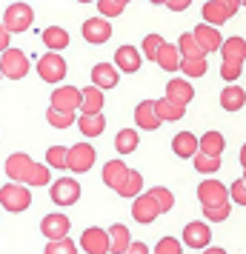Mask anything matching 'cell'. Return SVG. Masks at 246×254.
I'll use <instances>...</instances> for the list:
<instances>
[{"mask_svg": "<svg viewBox=\"0 0 246 254\" xmlns=\"http://www.w3.org/2000/svg\"><path fill=\"white\" fill-rule=\"evenodd\" d=\"M6 177L12 183H23V186H49L52 174H49L46 163H35L29 154L14 151L6 157Z\"/></svg>", "mask_w": 246, "mask_h": 254, "instance_id": "1", "label": "cell"}, {"mask_svg": "<svg viewBox=\"0 0 246 254\" xmlns=\"http://www.w3.org/2000/svg\"><path fill=\"white\" fill-rule=\"evenodd\" d=\"M81 249L86 254H109V231L100 229V226H89L83 229L81 234Z\"/></svg>", "mask_w": 246, "mask_h": 254, "instance_id": "8", "label": "cell"}, {"mask_svg": "<svg viewBox=\"0 0 246 254\" xmlns=\"http://www.w3.org/2000/svg\"><path fill=\"white\" fill-rule=\"evenodd\" d=\"M180 71L186 77H203L206 74V58H180Z\"/></svg>", "mask_w": 246, "mask_h": 254, "instance_id": "38", "label": "cell"}, {"mask_svg": "<svg viewBox=\"0 0 246 254\" xmlns=\"http://www.w3.org/2000/svg\"><path fill=\"white\" fill-rule=\"evenodd\" d=\"M192 97H195V89H192L189 80L172 77V80L166 83V100H172V103H177V106H186V103H192Z\"/></svg>", "mask_w": 246, "mask_h": 254, "instance_id": "17", "label": "cell"}, {"mask_svg": "<svg viewBox=\"0 0 246 254\" xmlns=\"http://www.w3.org/2000/svg\"><path fill=\"white\" fill-rule=\"evenodd\" d=\"M49 197H52V203H58V206H75L78 197H81V183H78L75 177H60V180L52 183Z\"/></svg>", "mask_w": 246, "mask_h": 254, "instance_id": "6", "label": "cell"}, {"mask_svg": "<svg viewBox=\"0 0 246 254\" xmlns=\"http://www.w3.org/2000/svg\"><path fill=\"white\" fill-rule=\"evenodd\" d=\"M78 3H92V0H78Z\"/></svg>", "mask_w": 246, "mask_h": 254, "instance_id": "55", "label": "cell"}, {"mask_svg": "<svg viewBox=\"0 0 246 254\" xmlns=\"http://www.w3.org/2000/svg\"><path fill=\"white\" fill-rule=\"evenodd\" d=\"M155 112L161 117V123H166V120H180V117L186 115V106H177L172 100L161 97V100H155Z\"/></svg>", "mask_w": 246, "mask_h": 254, "instance_id": "30", "label": "cell"}, {"mask_svg": "<svg viewBox=\"0 0 246 254\" xmlns=\"http://www.w3.org/2000/svg\"><path fill=\"white\" fill-rule=\"evenodd\" d=\"M129 243H132V234L123 223L109 226V254H123L129 249Z\"/></svg>", "mask_w": 246, "mask_h": 254, "instance_id": "21", "label": "cell"}, {"mask_svg": "<svg viewBox=\"0 0 246 254\" xmlns=\"http://www.w3.org/2000/svg\"><path fill=\"white\" fill-rule=\"evenodd\" d=\"M52 109L78 112V109H81V89H75V86H58V89L52 92Z\"/></svg>", "mask_w": 246, "mask_h": 254, "instance_id": "15", "label": "cell"}, {"mask_svg": "<svg viewBox=\"0 0 246 254\" xmlns=\"http://www.w3.org/2000/svg\"><path fill=\"white\" fill-rule=\"evenodd\" d=\"M198 200L200 206H221V203H229V189L221 183V180H203L198 186Z\"/></svg>", "mask_w": 246, "mask_h": 254, "instance_id": "9", "label": "cell"}, {"mask_svg": "<svg viewBox=\"0 0 246 254\" xmlns=\"http://www.w3.org/2000/svg\"><path fill=\"white\" fill-rule=\"evenodd\" d=\"M0 77H3V74H0Z\"/></svg>", "mask_w": 246, "mask_h": 254, "instance_id": "58", "label": "cell"}, {"mask_svg": "<svg viewBox=\"0 0 246 254\" xmlns=\"http://www.w3.org/2000/svg\"><path fill=\"white\" fill-rule=\"evenodd\" d=\"M164 43H166V40L161 35H146V37H143V46H141V55L146 60H158V52H161Z\"/></svg>", "mask_w": 246, "mask_h": 254, "instance_id": "39", "label": "cell"}, {"mask_svg": "<svg viewBox=\"0 0 246 254\" xmlns=\"http://www.w3.org/2000/svg\"><path fill=\"white\" fill-rule=\"evenodd\" d=\"M32 206V191H29V186L23 183H9L0 189V208H6V211H12V214H20L26 208Z\"/></svg>", "mask_w": 246, "mask_h": 254, "instance_id": "2", "label": "cell"}, {"mask_svg": "<svg viewBox=\"0 0 246 254\" xmlns=\"http://www.w3.org/2000/svg\"><path fill=\"white\" fill-rule=\"evenodd\" d=\"M155 254H183V243L175 240V237H164L155 246Z\"/></svg>", "mask_w": 246, "mask_h": 254, "instance_id": "44", "label": "cell"}, {"mask_svg": "<svg viewBox=\"0 0 246 254\" xmlns=\"http://www.w3.org/2000/svg\"><path fill=\"white\" fill-rule=\"evenodd\" d=\"M183 246H189V249H206L212 243V231H209V226L206 223H200V220H195V223H189L186 229H183Z\"/></svg>", "mask_w": 246, "mask_h": 254, "instance_id": "13", "label": "cell"}, {"mask_svg": "<svg viewBox=\"0 0 246 254\" xmlns=\"http://www.w3.org/2000/svg\"><path fill=\"white\" fill-rule=\"evenodd\" d=\"M117 3H123V6H126V3H132V0H117Z\"/></svg>", "mask_w": 246, "mask_h": 254, "instance_id": "54", "label": "cell"}, {"mask_svg": "<svg viewBox=\"0 0 246 254\" xmlns=\"http://www.w3.org/2000/svg\"><path fill=\"white\" fill-rule=\"evenodd\" d=\"M37 77L43 83H60L66 77V60L60 58V52H49L37 58Z\"/></svg>", "mask_w": 246, "mask_h": 254, "instance_id": "5", "label": "cell"}, {"mask_svg": "<svg viewBox=\"0 0 246 254\" xmlns=\"http://www.w3.org/2000/svg\"><path fill=\"white\" fill-rule=\"evenodd\" d=\"M203 254H226V249H221V246H206Z\"/></svg>", "mask_w": 246, "mask_h": 254, "instance_id": "51", "label": "cell"}, {"mask_svg": "<svg viewBox=\"0 0 246 254\" xmlns=\"http://www.w3.org/2000/svg\"><path fill=\"white\" fill-rule=\"evenodd\" d=\"M46 120H49V126L52 128H72L75 123H78L75 112H60V109H49Z\"/></svg>", "mask_w": 246, "mask_h": 254, "instance_id": "35", "label": "cell"}, {"mask_svg": "<svg viewBox=\"0 0 246 254\" xmlns=\"http://www.w3.org/2000/svg\"><path fill=\"white\" fill-rule=\"evenodd\" d=\"M149 194L155 197V203H158V211H161V214L172 211V206H175V194H172L166 186H155V189H149Z\"/></svg>", "mask_w": 246, "mask_h": 254, "instance_id": "36", "label": "cell"}, {"mask_svg": "<svg viewBox=\"0 0 246 254\" xmlns=\"http://www.w3.org/2000/svg\"><path fill=\"white\" fill-rule=\"evenodd\" d=\"M229 200H235L238 206H246V183L244 180H235L229 186Z\"/></svg>", "mask_w": 246, "mask_h": 254, "instance_id": "46", "label": "cell"}, {"mask_svg": "<svg viewBox=\"0 0 246 254\" xmlns=\"http://www.w3.org/2000/svg\"><path fill=\"white\" fill-rule=\"evenodd\" d=\"M66 151L63 146H52V149L46 151V166L49 169H66Z\"/></svg>", "mask_w": 246, "mask_h": 254, "instance_id": "42", "label": "cell"}, {"mask_svg": "<svg viewBox=\"0 0 246 254\" xmlns=\"http://www.w3.org/2000/svg\"><path fill=\"white\" fill-rule=\"evenodd\" d=\"M141 66H143L141 49H135V46H120V49L115 52V69H117V71L135 74V71H141Z\"/></svg>", "mask_w": 246, "mask_h": 254, "instance_id": "14", "label": "cell"}, {"mask_svg": "<svg viewBox=\"0 0 246 254\" xmlns=\"http://www.w3.org/2000/svg\"><path fill=\"white\" fill-rule=\"evenodd\" d=\"M32 23H35V12H32L29 3H12V6H6V12H3V26H6L9 35L29 32Z\"/></svg>", "mask_w": 246, "mask_h": 254, "instance_id": "3", "label": "cell"}, {"mask_svg": "<svg viewBox=\"0 0 246 254\" xmlns=\"http://www.w3.org/2000/svg\"><path fill=\"white\" fill-rule=\"evenodd\" d=\"M43 43H46L49 52H60V49L69 46V32L60 26H49V29H43Z\"/></svg>", "mask_w": 246, "mask_h": 254, "instance_id": "28", "label": "cell"}, {"mask_svg": "<svg viewBox=\"0 0 246 254\" xmlns=\"http://www.w3.org/2000/svg\"><path fill=\"white\" fill-rule=\"evenodd\" d=\"M241 166H244V169H246V143H244V146H241Z\"/></svg>", "mask_w": 246, "mask_h": 254, "instance_id": "52", "label": "cell"}, {"mask_svg": "<svg viewBox=\"0 0 246 254\" xmlns=\"http://www.w3.org/2000/svg\"><path fill=\"white\" fill-rule=\"evenodd\" d=\"M244 183H246V169H244Z\"/></svg>", "mask_w": 246, "mask_h": 254, "instance_id": "56", "label": "cell"}, {"mask_svg": "<svg viewBox=\"0 0 246 254\" xmlns=\"http://www.w3.org/2000/svg\"><path fill=\"white\" fill-rule=\"evenodd\" d=\"M218 3H221L223 9L229 12V17H232V14L238 12V9H241V0H218Z\"/></svg>", "mask_w": 246, "mask_h": 254, "instance_id": "49", "label": "cell"}, {"mask_svg": "<svg viewBox=\"0 0 246 254\" xmlns=\"http://www.w3.org/2000/svg\"><path fill=\"white\" fill-rule=\"evenodd\" d=\"M229 211H232L229 203H221V206H203V217L212 220V223H223V220L229 217Z\"/></svg>", "mask_w": 246, "mask_h": 254, "instance_id": "43", "label": "cell"}, {"mask_svg": "<svg viewBox=\"0 0 246 254\" xmlns=\"http://www.w3.org/2000/svg\"><path fill=\"white\" fill-rule=\"evenodd\" d=\"M135 123H138V128H146V131L161 128V117H158V112H155V100L138 103V109H135Z\"/></svg>", "mask_w": 246, "mask_h": 254, "instance_id": "19", "label": "cell"}, {"mask_svg": "<svg viewBox=\"0 0 246 254\" xmlns=\"http://www.w3.org/2000/svg\"><path fill=\"white\" fill-rule=\"evenodd\" d=\"M69 229H72V220L60 211H52L46 217L40 220V234L46 240H60V237H69Z\"/></svg>", "mask_w": 246, "mask_h": 254, "instance_id": "10", "label": "cell"}, {"mask_svg": "<svg viewBox=\"0 0 246 254\" xmlns=\"http://www.w3.org/2000/svg\"><path fill=\"white\" fill-rule=\"evenodd\" d=\"M166 6H169L172 12H186L189 6H192V0H166Z\"/></svg>", "mask_w": 246, "mask_h": 254, "instance_id": "47", "label": "cell"}, {"mask_svg": "<svg viewBox=\"0 0 246 254\" xmlns=\"http://www.w3.org/2000/svg\"><path fill=\"white\" fill-rule=\"evenodd\" d=\"M221 106L226 109V112H238V109H244L246 106V92L241 89V86L229 83V86L221 92Z\"/></svg>", "mask_w": 246, "mask_h": 254, "instance_id": "24", "label": "cell"}, {"mask_svg": "<svg viewBox=\"0 0 246 254\" xmlns=\"http://www.w3.org/2000/svg\"><path fill=\"white\" fill-rule=\"evenodd\" d=\"M177 52H180V58H206L203 49L198 46V40L192 37V32H183V35H180V40H177Z\"/></svg>", "mask_w": 246, "mask_h": 254, "instance_id": "34", "label": "cell"}, {"mask_svg": "<svg viewBox=\"0 0 246 254\" xmlns=\"http://www.w3.org/2000/svg\"><path fill=\"white\" fill-rule=\"evenodd\" d=\"M43 254H78V246L69 237H60V240H49Z\"/></svg>", "mask_w": 246, "mask_h": 254, "instance_id": "40", "label": "cell"}, {"mask_svg": "<svg viewBox=\"0 0 246 254\" xmlns=\"http://www.w3.org/2000/svg\"><path fill=\"white\" fill-rule=\"evenodd\" d=\"M97 12L106 14V20H109V17L123 14V3H117V0H97Z\"/></svg>", "mask_w": 246, "mask_h": 254, "instance_id": "45", "label": "cell"}, {"mask_svg": "<svg viewBox=\"0 0 246 254\" xmlns=\"http://www.w3.org/2000/svg\"><path fill=\"white\" fill-rule=\"evenodd\" d=\"M94 166V149L89 143H75L69 151H66V169L75 174H83L89 172Z\"/></svg>", "mask_w": 246, "mask_h": 254, "instance_id": "7", "label": "cell"}, {"mask_svg": "<svg viewBox=\"0 0 246 254\" xmlns=\"http://www.w3.org/2000/svg\"><path fill=\"white\" fill-rule=\"evenodd\" d=\"M9 49V32H6V26L0 23V55Z\"/></svg>", "mask_w": 246, "mask_h": 254, "instance_id": "50", "label": "cell"}, {"mask_svg": "<svg viewBox=\"0 0 246 254\" xmlns=\"http://www.w3.org/2000/svg\"><path fill=\"white\" fill-rule=\"evenodd\" d=\"M29 69H32V63L26 58V52H20V49L9 46L0 55V74H3V77H9V80H23L26 74H29Z\"/></svg>", "mask_w": 246, "mask_h": 254, "instance_id": "4", "label": "cell"}, {"mask_svg": "<svg viewBox=\"0 0 246 254\" xmlns=\"http://www.w3.org/2000/svg\"><path fill=\"white\" fill-rule=\"evenodd\" d=\"M241 71H244V63L241 60H223L221 63V77L226 83H235L241 77Z\"/></svg>", "mask_w": 246, "mask_h": 254, "instance_id": "41", "label": "cell"}, {"mask_svg": "<svg viewBox=\"0 0 246 254\" xmlns=\"http://www.w3.org/2000/svg\"><path fill=\"white\" fill-rule=\"evenodd\" d=\"M192 37L198 40V46L203 49V55H209V52H221L223 40H221V29H215V26H206L200 23L195 32H192Z\"/></svg>", "mask_w": 246, "mask_h": 254, "instance_id": "16", "label": "cell"}, {"mask_svg": "<svg viewBox=\"0 0 246 254\" xmlns=\"http://www.w3.org/2000/svg\"><path fill=\"white\" fill-rule=\"evenodd\" d=\"M141 191H143V174L129 169V174L123 177V183L117 186V194L120 197H138Z\"/></svg>", "mask_w": 246, "mask_h": 254, "instance_id": "33", "label": "cell"}, {"mask_svg": "<svg viewBox=\"0 0 246 254\" xmlns=\"http://www.w3.org/2000/svg\"><path fill=\"white\" fill-rule=\"evenodd\" d=\"M78 128H81L86 137H97V134H103V128H106L103 112H100V115H81L78 117Z\"/></svg>", "mask_w": 246, "mask_h": 254, "instance_id": "27", "label": "cell"}, {"mask_svg": "<svg viewBox=\"0 0 246 254\" xmlns=\"http://www.w3.org/2000/svg\"><path fill=\"white\" fill-rule=\"evenodd\" d=\"M241 3H244V6H246V0H241Z\"/></svg>", "mask_w": 246, "mask_h": 254, "instance_id": "57", "label": "cell"}, {"mask_svg": "<svg viewBox=\"0 0 246 254\" xmlns=\"http://www.w3.org/2000/svg\"><path fill=\"white\" fill-rule=\"evenodd\" d=\"M123 254H149V249H146V243H135V240H132L129 249H126Z\"/></svg>", "mask_w": 246, "mask_h": 254, "instance_id": "48", "label": "cell"}, {"mask_svg": "<svg viewBox=\"0 0 246 254\" xmlns=\"http://www.w3.org/2000/svg\"><path fill=\"white\" fill-rule=\"evenodd\" d=\"M152 6H166V0H149Z\"/></svg>", "mask_w": 246, "mask_h": 254, "instance_id": "53", "label": "cell"}, {"mask_svg": "<svg viewBox=\"0 0 246 254\" xmlns=\"http://www.w3.org/2000/svg\"><path fill=\"white\" fill-rule=\"evenodd\" d=\"M117 80H120V71L112 63H97L92 69V86H97V89H115Z\"/></svg>", "mask_w": 246, "mask_h": 254, "instance_id": "20", "label": "cell"}, {"mask_svg": "<svg viewBox=\"0 0 246 254\" xmlns=\"http://www.w3.org/2000/svg\"><path fill=\"white\" fill-rule=\"evenodd\" d=\"M126 174H129V166H126L123 160H109L103 166V183L117 191V186L123 183V177H126Z\"/></svg>", "mask_w": 246, "mask_h": 254, "instance_id": "23", "label": "cell"}, {"mask_svg": "<svg viewBox=\"0 0 246 254\" xmlns=\"http://www.w3.org/2000/svg\"><path fill=\"white\" fill-rule=\"evenodd\" d=\"M200 14H203V23H206V26H215V29L229 20V12L223 9L218 0H206V3H203V9H200Z\"/></svg>", "mask_w": 246, "mask_h": 254, "instance_id": "25", "label": "cell"}, {"mask_svg": "<svg viewBox=\"0 0 246 254\" xmlns=\"http://www.w3.org/2000/svg\"><path fill=\"white\" fill-rule=\"evenodd\" d=\"M192 160H195V169H198V174H215V172H221V157H212V154H203V151H198Z\"/></svg>", "mask_w": 246, "mask_h": 254, "instance_id": "37", "label": "cell"}, {"mask_svg": "<svg viewBox=\"0 0 246 254\" xmlns=\"http://www.w3.org/2000/svg\"><path fill=\"white\" fill-rule=\"evenodd\" d=\"M158 66H161L164 71H177L180 69V52H177V46L164 43L161 52H158Z\"/></svg>", "mask_w": 246, "mask_h": 254, "instance_id": "29", "label": "cell"}, {"mask_svg": "<svg viewBox=\"0 0 246 254\" xmlns=\"http://www.w3.org/2000/svg\"><path fill=\"white\" fill-rule=\"evenodd\" d=\"M223 149H226V140H223L221 131H206V134H203V137L198 140V151H203V154L221 157Z\"/></svg>", "mask_w": 246, "mask_h": 254, "instance_id": "26", "label": "cell"}, {"mask_svg": "<svg viewBox=\"0 0 246 254\" xmlns=\"http://www.w3.org/2000/svg\"><path fill=\"white\" fill-rule=\"evenodd\" d=\"M81 32H83V40H86V43L100 46V43H106V40L112 37V23H109L106 17H89V20L81 26Z\"/></svg>", "mask_w": 246, "mask_h": 254, "instance_id": "11", "label": "cell"}, {"mask_svg": "<svg viewBox=\"0 0 246 254\" xmlns=\"http://www.w3.org/2000/svg\"><path fill=\"white\" fill-rule=\"evenodd\" d=\"M138 143H141L138 128H120L115 137V149H117V154H132V151L138 149Z\"/></svg>", "mask_w": 246, "mask_h": 254, "instance_id": "31", "label": "cell"}, {"mask_svg": "<svg viewBox=\"0 0 246 254\" xmlns=\"http://www.w3.org/2000/svg\"><path fill=\"white\" fill-rule=\"evenodd\" d=\"M221 55L223 60H241L244 63L246 60V40L244 37H226L221 46Z\"/></svg>", "mask_w": 246, "mask_h": 254, "instance_id": "32", "label": "cell"}, {"mask_svg": "<svg viewBox=\"0 0 246 254\" xmlns=\"http://www.w3.org/2000/svg\"><path fill=\"white\" fill-rule=\"evenodd\" d=\"M132 217L143 223V226H149L152 220L161 217V211H158V203H155V197L146 191V194H138L135 197V203H132Z\"/></svg>", "mask_w": 246, "mask_h": 254, "instance_id": "12", "label": "cell"}, {"mask_svg": "<svg viewBox=\"0 0 246 254\" xmlns=\"http://www.w3.org/2000/svg\"><path fill=\"white\" fill-rule=\"evenodd\" d=\"M81 115H100L103 112V89L97 86H86L81 92Z\"/></svg>", "mask_w": 246, "mask_h": 254, "instance_id": "18", "label": "cell"}, {"mask_svg": "<svg viewBox=\"0 0 246 254\" xmlns=\"http://www.w3.org/2000/svg\"><path fill=\"white\" fill-rule=\"evenodd\" d=\"M172 151H175L177 157H183V160L195 157V154H198V137H195L192 131H180V134H175V140H172Z\"/></svg>", "mask_w": 246, "mask_h": 254, "instance_id": "22", "label": "cell"}]
</instances>
